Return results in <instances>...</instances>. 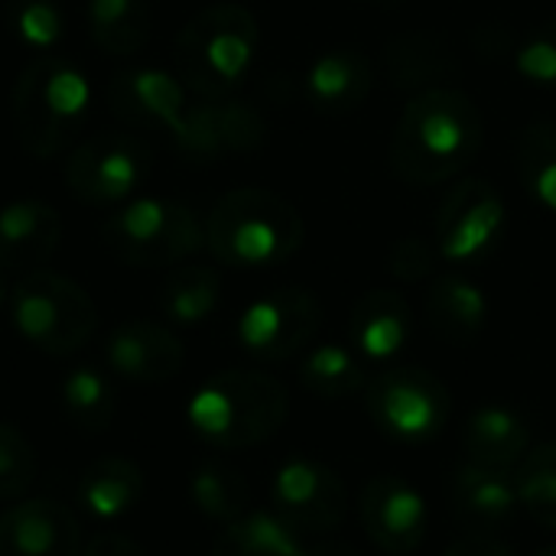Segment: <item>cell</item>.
Here are the masks:
<instances>
[{"instance_id":"cell-1","label":"cell","mask_w":556,"mask_h":556,"mask_svg":"<svg viewBox=\"0 0 556 556\" xmlns=\"http://www.w3.org/2000/svg\"><path fill=\"white\" fill-rule=\"evenodd\" d=\"M485 147V117L479 104L453 88L410 94L391 137V169L407 186H440L456 179Z\"/></svg>"},{"instance_id":"cell-2","label":"cell","mask_w":556,"mask_h":556,"mask_svg":"<svg viewBox=\"0 0 556 556\" xmlns=\"http://www.w3.org/2000/svg\"><path fill=\"white\" fill-rule=\"evenodd\" d=\"M306 241L300 208L270 189H231L205 218V248L228 267H277L287 264Z\"/></svg>"},{"instance_id":"cell-3","label":"cell","mask_w":556,"mask_h":556,"mask_svg":"<svg viewBox=\"0 0 556 556\" xmlns=\"http://www.w3.org/2000/svg\"><path fill=\"white\" fill-rule=\"evenodd\" d=\"M91 98V81L75 62L52 52L29 59L10 94V117L20 147L36 160L65 153L88 121Z\"/></svg>"},{"instance_id":"cell-4","label":"cell","mask_w":556,"mask_h":556,"mask_svg":"<svg viewBox=\"0 0 556 556\" xmlns=\"http://www.w3.org/2000/svg\"><path fill=\"white\" fill-rule=\"evenodd\" d=\"M290 414L287 388L254 368H228L212 375L186 407V420L199 440L218 450H248L277 437Z\"/></svg>"},{"instance_id":"cell-5","label":"cell","mask_w":556,"mask_h":556,"mask_svg":"<svg viewBox=\"0 0 556 556\" xmlns=\"http://www.w3.org/2000/svg\"><path fill=\"white\" fill-rule=\"evenodd\" d=\"M261 46L257 20L241 3H212L176 33V75L205 101L235 98Z\"/></svg>"},{"instance_id":"cell-6","label":"cell","mask_w":556,"mask_h":556,"mask_svg":"<svg viewBox=\"0 0 556 556\" xmlns=\"http://www.w3.org/2000/svg\"><path fill=\"white\" fill-rule=\"evenodd\" d=\"M101 244L127 267H179L205 248V222L179 199H130L104 218Z\"/></svg>"},{"instance_id":"cell-7","label":"cell","mask_w":556,"mask_h":556,"mask_svg":"<svg viewBox=\"0 0 556 556\" xmlns=\"http://www.w3.org/2000/svg\"><path fill=\"white\" fill-rule=\"evenodd\" d=\"M10 316L16 332L46 355L85 349L98 329V306L81 283L55 270H29L10 287Z\"/></svg>"},{"instance_id":"cell-8","label":"cell","mask_w":556,"mask_h":556,"mask_svg":"<svg viewBox=\"0 0 556 556\" xmlns=\"http://www.w3.org/2000/svg\"><path fill=\"white\" fill-rule=\"evenodd\" d=\"M446 384L417 365H397L375 375L365 388V410L375 427L401 443H424L443 433L450 420Z\"/></svg>"},{"instance_id":"cell-9","label":"cell","mask_w":556,"mask_h":556,"mask_svg":"<svg viewBox=\"0 0 556 556\" xmlns=\"http://www.w3.org/2000/svg\"><path fill=\"white\" fill-rule=\"evenodd\" d=\"M150 176L153 150L130 130L88 137L65 160V182L88 205H124Z\"/></svg>"},{"instance_id":"cell-10","label":"cell","mask_w":556,"mask_h":556,"mask_svg":"<svg viewBox=\"0 0 556 556\" xmlns=\"http://www.w3.org/2000/svg\"><path fill=\"white\" fill-rule=\"evenodd\" d=\"M508 212L489 179H459L440 202L433 218V244L443 261H485L505 235Z\"/></svg>"},{"instance_id":"cell-11","label":"cell","mask_w":556,"mask_h":556,"mask_svg":"<svg viewBox=\"0 0 556 556\" xmlns=\"http://www.w3.org/2000/svg\"><path fill=\"white\" fill-rule=\"evenodd\" d=\"M323 326V303L306 287L257 296L238 319V342L257 362H290L306 352Z\"/></svg>"},{"instance_id":"cell-12","label":"cell","mask_w":556,"mask_h":556,"mask_svg":"<svg viewBox=\"0 0 556 556\" xmlns=\"http://www.w3.org/2000/svg\"><path fill=\"white\" fill-rule=\"evenodd\" d=\"M176 150L192 163H215L231 153H254L264 137L267 124L257 108L241 98H189L179 121L169 127Z\"/></svg>"},{"instance_id":"cell-13","label":"cell","mask_w":556,"mask_h":556,"mask_svg":"<svg viewBox=\"0 0 556 556\" xmlns=\"http://www.w3.org/2000/svg\"><path fill=\"white\" fill-rule=\"evenodd\" d=\"M270 498H274V511L296 534L332 531L342 525L349 508L342 479L329 466L309 456H293L277 469Z\"/></svg>"},{"instance_id":"cell-14","label":"cell","mask_w":556,"mask_h":556,"mask_svg":"<svg viewBox=\"0 0 556 556\" xmlns=\"http://www.w3.org/2000/svg\"><path fill=\"white\" fill-rule=\"evenodd\" d=\"M358 518L365 534L388 554H414L430 525L424 495L401 476H378L362 489Z\"/></svg>"},{"instance_id":"cell-15","label":"cell","mask_w":556,"mask_h":556,"mask_svg":"<svg viewBox=\"0 0 556 556\" xmlns=\"http://www.w3.org/2000/svg\"><path fill=\"white\" fill-rule=\"evenodd\" d=\"M81 525L55 498H26L0 515V556H78Z\"/></svg>"},{"instance_id":"cell-16","label":"cell","mask_w":556,"mask_h":556,"mask_svg":"<svg viewBox=\"0 0 556 556\" xmlns=\"http://www.w3.org/2000/svg\"><path fill=\"white\" fill-rule=\"evenodd\" d=\"M108 368L130 384H166L182 371L186 349L173 329L150 319L121 323L104 342Z\"/></svg>"},{"instance_id":"cell-17","label":"cell","mask_w":556,"mask_h":556,"mask_svg":"<svg viewBox=\"0 0 556 556\" xmlns=\"http://www.w3.org/2000/svg\"><path fill=\"white\" fill-rule=\"evenodd\" d=\"M189 88L179 81V75H169L163 68H127L111 75L104 85V101L117 121L127 127H169L179 121V114L189 104Z\"/></svg>"},{"instance_id":"cell-18","label":"cell","mask_w":556,"mask_h":556,"mask_svg":"<svg viewBox=\"0 0 556 556\" xmlns=\"http://www.w3.org/2000/svg\"><path fill=\"white\" fill-rule=\"evenodd\" d=\"M62 241V215L42 199H13L0 208V267L39 270Z\"/></svg>"},{"instance_id":"cell-19","label":"cell","mask_w":556,"mask_h":556,"mask_svg":"<svg viewBox=\"0 0 556 556\" xmlns=\"http://www.w3.org/2000/svg\"><path fill=\"white\" fill-rule=\"evenodd\" d=\"M450 495H453L456 518L476 534H492V531L511 525V518L521 511L511 472L489 469V466H479L469 459L453 472Z\"/></svg>"},{"instance_id":"cell-20","label":"cell","mask_w":556,"mask_h":556,"mask_svg":"<svg viewBox=\"0 0 556 556\" xmlns=\"http://www.w3.org/2000/svg\"><path fill=\"white\" fill-rule=\"evenodd\" d=\"M375 88L371 59L358 49H329L306 72V98L323 114L358 111Z\"/></svg>"},{"instance_id":"cell-21","label":"cell","mask_w":556,"mask_h":556,"mask_svg":"<svg viewBox=\"0 0 556 556\" xmlns=\"http://www.w3.org/2000/svg\"><path fill=\"white\" fill-rule=\"evenodd\" d=\"M456 72L459 59L443 33H404L384 49V75L397 91L420 94L427 88L446 85V78H453Z\"/></svg>"},{"instance_id":"cell-22","label":"cell","mask_w":556,"mask_h":556,"mask_svg":"<svg viewBox=\"0 0 556 556\" xmlns=\"http://www.w3.org/2000/svg\"><path fill=\"white\" fill-rule=\"evenodd\" d=\"M410 326H414L410 306L397 290L391 287L368 290L365 296H358V303L349 313V342L365 358L388 362L407 345Z\"/></svg>"},{"instance_id":"cell-23","label":"cell","mask_w":556,"mask_h":556,"mask_svg":"<svg viewBox=\"0 0 556 556\" xmlns=\"http://www.w3.org/2000/svg\"><path fill=\"white\" fill-rule=\"evenodd\" d=\"M489 323L485 293L463 274H437L427 287V326L450 345H472Z\"/></svg>"},{"instance_id":"cell-24","label":"cell","mask_w":556,"mask_h":556,"mask_svg":"<svg viewBox=\"0 0 556 556\" xmlns=\"http://www.w3.org/2000/svg\"><path fill=\"white\" fill-rule=\"evenodd\" d=\"M463 450L469 463L489 469H515L531 450V430L521 414L502 404L479 407L463 433Z\"/></svg>"},{"instance_id":"cell-25","label":"cell","mask_w":556,"mask_h":556,"mask_svg":"<svg viewBox=\"0 0 556 556\" xmlns=\"http://www.w3.org/2000/svg\"><path fill=\"white\" fill-rule=\"evenodd\" d=\"M140 495H143V472L137 463L124 456H104L91 463L78 479V505L101 521H117L130 515Z\"/></svg>"},{"instance_id":"cell-26","label":"cell","mask_w":556,"mask_h":556,"mask_svg":"<svg viewBox=\"0 0 556 556\" xmlns=\"http://www.w3.org/2000/svg\"><path fill=\"white\" fill-rule=\"evenodd\" d=\"M222 300V277L208 264H179L160 287V313L173 326L205 323Z\"/></svg>"},{"instance_id":"cell-27","label":"cell","mask_w":556,"mask_h":556,"mask_svg":"<svg viewBox=\"0 0 556 556\" xmlns=\"http://www.w3.org/2000/svg\"><path fill=\"white\" fill-rule=\"evenodd\" d=\"M150 26L147 0H88V33L114 59L137 55L150 39Z\"/></svg>"},{"instance_id":"cell-28","label":"cell","mask_w":556,"mask_h":556,"mask_svg":"<svg viewBox=\"0 0 556 556\" xmlns=\"http://www.w3.org/2000/svg\"><path fill=\"white\" fill-rule=\"evenodd\" d=\"M300 534L277 511H248L225 528L212 556H303Z\"/></svg>"},{"instance_id":"cell-29","label":"cell","mask_w":556,"mask_h":556,"mask_svg":"<svg viewBox=\"0 0 556 556\" xmlns=\"http://www.w3.org/2000/svg\"><path fill=\"white\" fill-rule=\"evenodd\" d=\"M368 371L358 362V355L345 345H316L303 362H300V384L323 401H345L355 394H365L368 388Z\"/></svg>"},{"instance_id":"cell-30","label":"cell","mask_w":556,"mask_h":556,"mask_svg":"<svg viewBox=\"0 0 556 556\" xmlns=\"http://www.w3.org/2000/svg\"><path fill=\"white\" fill-rule=\"evenodd\" d=\"M189 498L199 508V515L222 521V525H231L241 515H248L251 492H248V482L238 469H231L228 463L208 459L192 472Z\"/></svg>"},{"instance_id":"cell-31","label":"cell","mask_w":556,"mask_h":556,"mask_svg":"<svg viewBox=\"0 0 556 556\" xmlns=\"http://www.w3.org/2000/svg\"><path fill=\"white\" fill-rule=\"evenodd\" d=\"M518 176L528 195L556 212V121H531L518 137Z\"/></svg>"},{"instance_id":"cell-32","label":"cell","mask_w":556,"mask_h":556,"mask_svg":"<svg viewBox=\"0 0 556 556\" xmlns=\"http://www.w3.org/2000/svg\"><path fill=\"white\" fill-rule=\"evenodd\" d=\"M62 404H65L68 420L78 430H85V433H104L111 427L114 407H117L111 381L98 368H91V365L72 368L65 375Z\"/></svg>"},{"instance_id":"cell-33","label":"cell","mask_w":556,"mask_h":556,"mask_svg":"<svg viewBox=\"0 0 556 556\" xmlns=\"http://www.w3.org/2000/svg\"><path fill=\"white\" fill-rule=\"evenodd\" d=\"M511 479L521 511L556 531V443L531 446L528 456L511 469Z\"/></svg>"},{"instance_id":"cell-34","label":"cell","mask_w":556,"mask_h":556,"mask_svg":"<svg viewBox=\"0 0 556 556\" xmlns=\"http://www.w3.org/2000/svg\"><path fill=\"white\" fill-rule=\"evenodd\" d=\"M7 16L16 39L36 52L52 49L65 33V16L55 0H10Z\"/></svg>"},{"instance_id":"cell-35","label":"cell","mask_w":556,"mask_h":556,"mask_svg":"<svg viewBox=\"0 0 556 556\" xmlns=\"http://www.w3.org/2000/svg\"><path fill=\"white\" fill-rule=\"evenodd\" d=\"M36 482V450L13 427L0 420V502L23 498Z\"/></svg>"},{"instance_id":"cell-36","label":"cell","mask_w":556,"mask_h":556,"mask_svg":"<svg viewBox=\"0 0 556 556\" xmlns=\"http://www.w3.org/2000/svg\"><path fill=\"white\" fill-rule=\"evenodd\" d=\"M518 72L541 88H556V20L538 26L515 52Z\"/></svg>"},{"instance_id":"cell-37","label":"cell","mask_w":556,"mask_h":556,"mask_svg":"<svg viewBox=\"0 0 556 556\" xmlns=\"http://www.w3.org/2000/svg\"><path fill=\"white\" fill-rule=\"evenodd\" d=\"M437 244H430L427 238L420 235H407L401 238L394 248H391V257H388V270L394 280L401 283H424L427 277L433 280V270H437Z\"/></svg>"},{"instance_id":"cell-38","label":"cell","mask_w":556,"mask_h":556,"mask_svg":"<svg viewBox=\"0 0 556 556\" xmlns=\"http://www.w3.org/2000/svg\"><path fill=\"white\" fill-rule=\"evenodd\" d=\"M443 556H515V551L492 534H469L446 547Z\"/></svg>"},{"instance_id":"cell-39","label":"cell","mask_w":556,"mask_h":556,"mask_svg":"<svg viewBox=\"0 0 556 556\" xmlns=\"http://www.w3.org/2000/svg\"><path fill=\"white\" fill-rule=\"evenodd\" d=\"M85 556H150L137 541H130V538H124V534H98L91 544H88V551Z\"/></svg>"},{"instance_id":"cell-40","label":"cell","mask_w":556,"mask_h":556,"mask_svg":"<svg viewBox=\"0 0 556 556\" xmlns=\"http://www.w3.org/2000/svg\"><path fill=\"white\" fill-rule=\"evenodd\" d=\"M303 556H355V551H349L342 544H326L323 551H306Z\"/></svg>"},{"instance_id":"cell-41","label":"cell","mask_w":556,"mask_h":556,"mask_svg":"<svg viewBox=\"0 0 556 556\" xmlns=\"http://www.w3.org/2000/svg\"><path fill=\"white\" fill-rule=\"evenodd\" d=\"M7 303H10V274L0 267V309H3Z\"/></svg>"},{"instance_id":"cell-42","label":"cell","mask_w":556,"mask_h":556,"mask_svg":"<svg viewBox=\"0 0 556 556\" xmlns=\"http://www.w3.org/2000/svg\"><path fill=\"white\" fill-rule=\"evenodd\" d=\"M538 556H556V547H547V551H541Z\"/></svg>"},{"instance_id":"cell-43","label":"cell","mask_w":556,"mask_h":556,"mask_svg":"<svg viewBox=\"0 0 556 556\" xmlns=\"http://www.w3.org/2000/svg\"><path fill=\"white\" fill-rule=\"evenodd\" d=\"M368 3H404V0H368Z\"/></svg>"}]
</instances>
